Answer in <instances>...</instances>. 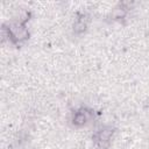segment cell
Wrapping results in <instances>:
<instances>
[{
    "instance_id": "obj_1",
    "label": "cell",
    "mask_w": 149,
    "mask_h": 149,
    "mask_svg": "<svg viewBox=\"0 0 149 149\" xmlns=\"http://www.w3.org/2000/svg\"><path fill=\"white\" fill-rule=\"evenodd\" d=\"M28 35V30L22 22H13L8 27V36L15 43H20L27 40Z\"/></svg>"
},
{
    "instance_id": "obj_2",
    "label": "cell",
    "mask_w": 149,
    "mask_h": 149,
    "mask_svg": "<svg viewBox=\"0 0 149 149\" xmlns=\"http://www.w3.org/2000/svg\"><path fill=\"white\" fill-rule=\"evenodd\" d=\"M112 135H113V129L109 128V127H107V128L100 129V130L97 133L95 139H97V141H98L99 143L104 144V143H107V142L111 140Z\"/></svg>"
},
{
    "instance_id": "obj_3",
    "label": "cell",
    "mask_w": 149,
    "mask_h": 149,
    "mask_svg": "<svg viewBox=\"0 0 149 149\" xmlns=\"http://www.w3.org/2000/svg\"><path fill=\"white\" fill-rule=\"evenodd\" d=\"M88 119V115H87V112L85 111H78L74 113L73 118H72V122L74 126H83L86 123Z\"/></svg>"
},
{
    "instance_id": "obj_4",
    "label": "cell",
    "mask_w": 149,
    "mask_h": 149,
    "mask_svg": "<svg viewBox=\"0 0 149 149\" xmlns=\"http://www.w3.org/2000/svg\"><path fill=\"white\" fill-rule=\"evenodd\" d=\"M86 30V22L81 19H78L73 24V31L76 34H81Z\"/></svg>"
},
{
    "instance_id": "obj_5",
    "label": "cell",
    "mask_w": 149,
    "mask_h": 149,
    "mask_svg": "<svg viewBox=\"0 0 149 149\" xmlns=\"http://www.w3.org/2000/svg\"><path fill=\"white\" fill-rule=\"evenodd\" d=\"M126 13H127V8H125L123 6H119V7H116V8H114V10H113V13H112V16L114 17V19H122V17H125V15H126Z\"/></svg>"
}]
</instances>
